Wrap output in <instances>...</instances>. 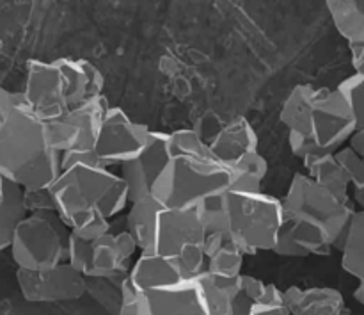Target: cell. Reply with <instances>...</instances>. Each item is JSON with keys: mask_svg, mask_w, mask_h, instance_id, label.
<instances>
[{"mask_svg": "<svg viewBox=\"0 0 364 315\" xmlns=\"http://www.w3.org/2000/svg\"><path fill=\"white\" fill-rule=\"evenodd\" d=\"M283 223L272 253L287 259L327 257L340 252L355 203L341 200L306 173H295L281 198Z\"/></svg>", "mask_w": 364, "mask_h": 315, "instance_id": "obj_1", "label": "cell"}, {"mask_svg": "<svg viewBox=\"0 0 364 315\" xmlns=\"http://www.w3.org/2000/svg\"><path fill=\"white\" fill-rule=\"evenodd\" d=\"M50 189L57 214L70 230L96 217L114 220L128 205L127 185L119 175L96 164L63 167Z\"/></svg>", "mask_w": 364, "mask_h": 315, "instance_id": "obj_5", "label": "cell"}, {"mask_svg": "<svg viewBox=\"0 0 364 315\" xmlns=\"http://www.w3.org/2000/svg\"><path fill=\"white\" fill-rule=\"evenodd\" d=\"M124 278H85V294L91 296L109 314H119L121 285Z\"/></svg>", "mask_w": 364, "mask_h": 315, "instance_id": "obj_28", "label": "cell"}, {"mask_svg": "<svg viewBox=\"0 0 364 315\" xmlns=\"http://www.w3.org/2000/svg\"><path fill=\"white\" fill-rule=\"evenodd\" d=\"M288 146H290L291 155L301 159L302 162L311 159V157L322 155V153H329V152H323L322 148H318V146L315 145V141H313L311 138H308V135L291 134V132H288Z\"/></svg>", "mask_w": 364, "mask_h": 315, "instance_id": "obj_34", "label": "cell"}, {"mask_svg": "<svg viewBox=\"0 0 364 315\" xmlns=\"http://www.w3.org/2000/svg\"><path fill=\"white\" fill-rule=\"evenodd\" d=\"M334 27L350 41H364V0H323Z\"/></svg>", "mask_w": 364, "mask_h": 315, "instance_id": "obj_23", "label": "cell"}, {"mask_svg": "<svg viewBox=\"0 0 364 315\" xmlns=\"http://www.w3.org/2000/svg\"><path fill=\"white\" fill-rule=\"evenodd\" d=\"M2 46H4V41H2V38H0V50H2Z\"/></svg>", "mask_w": 364, "mask_h": 315, "instance_id": "obj_42", "label": "cell"}, {"mask_svg": "<svg viewBox=\"0 0 364 315\" xmlns=\"http://www.w3.org/2000/svg\"><path fill=\"white\" fill-rule=\"evenodd\" d=\"M188 277H194V274H188L176 262L164 259L153 252L139 253L127 274V278L137 292L166 287V285L176 284V282L185 280Z\"/></svg>", "mask_w": 364, "mask_h": 315, "instance_id": "obj_19", "label": "cell"}, {"mask_svg": "<svg viewBox=\"0 0 364 315\" xmlns=\"http://www.w3.org/2000/svg\"><path fill=\"white\" fill-rule=\"evenodd\" d=\"M139 249L124 228L110 230L96 241H84L70 230L68 260L85 278H124Z\"/></svg>", "mask_w": 364, "mask_h": 315, "instance_id": "obj_9", "label": "cell"}, {"mask_svg": "<svg viewBox=\"0 0 364 315\" xmlns=\"http://www.w3.org/2000/svg\"><path fill=\"white\" fill-rule=\"evenodd\" d=\"M290 315H350L343 294L333 287H288L283 291Z\"/></svg>", "mask_w": 364, "mask_h": 315, "instance_id": "obj_18", "label": "cell"}, {"mask_svg": "<svg viewBox=\"0 0 364 315\" xmlns=\"http://www.w3.org/2000/svg\"><path fill=\"white\" fill-rule=\"evenodd\" d=\"M213 159L224 166H233L249 153L258 150V135L245 118L238 116L228 121L208 141Z\"/></svg>", "mask_w": 364, "mask_h": 315, "instance_id": "obj_17", "label": "cell"}, {"mask_svg": "<svg viewBox=\"0 0 364 315\" xmlns=\"http://www.w3.org/2000/svg\"><path fill=\"white\" fill-rule=\"evenodd\" d=\"M231 184L230 189L237 191H262L263 180L269 173V162L265 157L256 150L249 153L244 159L230 166Z\"/></svg>", "mask_w": 364, "mask_h": 315, "instance_id": "obj_25", "label": "cell"}, {"mask_svg": "<svg viewBox=\"0 0 364 315\" xmlns=\"http://www.w3.org/2000/svg\"><path fill=\"white\" fill-rule=\"evenodd\" d=\"M137 315H231L230 296L205 273L137 292Z\"/></svg>", "mask_w": 364, "mask_h": 315, "instance_id": "obj_7", "label": "cell"}, {"mask_svg": "<svg viewBox=\"0 0 364 315\" xmlns=\"http://www.w3.org/2000/svg\"><path fill=\"white\" fill-rule=\"evenodd\" d=\"M350 198L355 205H359L364 210V187L363 189H352Z\"/></svg>", "mask_w": 364, "mask_h": 315, "instance_id": "obj_39", "label": "cell"}, {"mask_svg": "<svg viewBox=\"0 0 364 315\" xmlns=\"http://www.w3.org/2000/svg\"><path fill=\"white\" fill-rule=\"evenodd\" d=\"M14 102H16V93L9 91L4 86H0V132L4 130V127L9 121L11 114H13Z\"/></svg>", "mask_w": 364, "mask_h": 315, "instance_id": "obj_37", "label": "cell"}, {"mask_svg": "<svg viewBox=\"0 0 364 315\" xmlns=\"http://www.w3.org/2000/svg\"><path fill=\"white\" fill-rule=\"evenodd\" d=\"M354 299L359 303V305L364 306V280L359 282L358 289L354 291Z\"/></svg>", "mask_w": 364, "mask_h": 315, "instance_id": "obj_40", "label": "cell"}, {"mask_svg": "<svg viewBox=\"0 0 364 315\" xmlns=\"http://www.w3.org/2000/svg\"><path fill=\"white\" fill-rule=\"evenodd\" d=\"M350 107L355 120V130L364 127V73H354L336 86Z\"/></svg>", "mask_w": 364, "mask_h": 315, "instance_id": "obj_30", "label": "cell"}, {"mask_svg": "<svg viewBox=\"0 0 364 315\" xmlns=\"http://www.w3.org/2000/svg\"><path fill=\"white\" fill-rule=\"evenodd\" d=\"M103 75L85 59L59 57L55 61H27V77L21 93L28 109L41 121H52L103 95Z\"/></svg>", "mask_w": 364, "mask_h": 315, "instance_id": "obj_4", "label": "cell"}, {"mask_svg": "<svg viewBox=\"0 0 364 315\" xmlns=\"http://www.w3.org/2000/svg\"><path fill=\"white\" fill-rule=\"evenodd\" d=\"M245 253L224 232H210L205 239L203 271L228 296L237 289L238 277L244 269Z\"/></svg>", "mask_w": 364, "mask_h": 315, "instance_id": "obj_16", "label": "cell"}, {"mask_svg": "<svg viewBox=\"0 0 364 315\" xmlns=\"http://www.w3.org/2000/svg\"><path fill=\"white\" fill-rule=\"evenodd\" d=\"M341 267L358 282L364 280V210L352 214L340 246Z\"/></svg>", "mask_w": 364, "mask_h": 315, "instance_id": "obj_22", "label": "cell"}, {"mask_svg": "<svg viewBox=\"0 0 364 315\" xmlns=\"http://www.w3.org/2000/svg\"><path fill=\"white\" fill-rule=\"evenodd\" d=\"M311 91L313 86L309 84L295 86L281 107L279 121L291 134L308 135V109Z\"/></svg>", "mask_w": 364, "mask_h": 315, "instance_id": "obj_24", "label": "cell"}, {"mask_svg": "<svg viewBox=\"0 0 364 315\" xmlns=\"http://www.w3.org/2000/svg\"><path fill=\"white\" fill-rule=\"evenodd\" d=\"M59 173L60 153L50 146L45 123L16 93L13 114L0 132V177L28 191L50 187Z\"/></svg>", "mask_w": 364, "mask_h": 315, "instance_id": "obj_3", "label": "cell"}, {"mask_svg": "<svg viewBox=\"0 0 364 315\" xmlns=\"http://www.w3.org/2000/svg\"><path fill=\"white\" fill-rule=\"evenodd\" d=\"M70 228L57 212L25 214L11 241V257L18 269L43 271L68 260Z\"/></svg>", "mask_w": 364, "mask_h": 315, "instance_id": "obj_8", "label": "cell"}, {"mask_svg": "<svg viewBox=\"0 0 364 315\" xmlns=\"http://www.w3.org/2000/svg\"><path fill=\"white\" fill-rule=\"evenodd\" d=\"M198 214L206 234L224 232L245 257L272 252L283 223L281 200L263 191L228 189L198 209Z\"/></svg>", "mask_w": 364, "mask_h": 315, "instance_id": "obj_2", "label": "cell"}, {"mask_svg": "<svg viewBox=\"0 0 364 315\" xmlns=\"http://www.w3.org/2000/svg\"><path fill=\"white\" fill-rule=\"evenodd\" d=\"M18 289L28 303H64L85 296V277L68 262L43 271H16Z\"/></svg>", "mask_w": 364, "mask_h": 315, "instance_id": "obj_14", "label": "cell"}, {"mask_svg": "<svg viewBox=\"0 0 364 315\" xmlns=\"http://www.w3.org/2000/svg\"><path fill=\"white\" fill-rule=\"evenodd\" d=\"M167 148H169V155L213 157L208 148V141H205L192 128H180L167 134Z\"/></svg>", "mask_w": 364, "mask_h": 315, "instance_id": "obj_29", "label": "cell"}, {"mask_svg": "<svg viewBox=\"0 0 364 315\" xmlns=\"http://www.w3.org/2000/svg\"><path fill=\"white\" fill-rule=\"evenodd\" d=\"M151 128L132 120L119 107H110L96 134L91 152L96 164L103 167H119L144 148Z\"/></svg>", "mask_w": 364, "mask_h": 315, "instance_id": "obj_13", "label": "cell"}, {"mask_svg": "<svg viewBox=\"0 0 364 315\" xmlns=\"http://www.w3.org/2000/svg\"><path fill=\"white\" fill-rule=\"evenodd\" d=\"M117 315H137V291H135L134 285L130 284L127 277H124L123 285H121V303Z\"/></svg>", "mask_w": 364, "mask_h": 315, "instance_id": "obj_36", "label": "cell"}, {"mask_svg": "<svg viewBox=\"0 0 364 315\" xmlns=\"http://www.w3.org/2000/svg\"><path fill=\"white\" fill-rule=\"evenodd\" d=\"M4 185H6V182H4V178L0 177V202H2L4 198Z\"/></svg>", "mask_w": 364, "mask_h": 315, "instance_id": "obj_41", "label": "cell"}, {"mask_svg": "<svg viewBox=\"0 0 364 315\" xmlns=\"http://www.w3.org/2000/svg\"><path fill=\"white\" fill-rule=\"evenodd\" d=\"M109 109L110 103L105 95H98L68 110L60 118L43 121L50 146L60 155L70 152H89L95 145L98 128Z\"/></svg>", "mask_w": 364, "mask_h": 315, "instance_id": "obj_12", "label": "cell"}, {"mask_svg": "<svg viewBox=\"0 0 364 315\" xmlns=\"http://www.w3.org/2000/svg\"><path fill=\"white\" fill-rule=\"evenodd\" d=\"M231 171L213 157L171 155L153 198L164 209H201L230 189Z\"/></svg>", "mask_w": 364, "mask_h": 315, "instance_id": "obj_6", "label": "cell"}, {"mask_svg": "<svg viewBox=\"0 0 364 315\" xmlns=\"http://www.w3.org/2000/svg\"><path fill=\"white\" fill-rule=\"evenodd\" d=\"M306 175L341 200H350V182L334 153H322L302 162Z\"/></svg>", "mask_w": 364, "mask_h": 315, "instance_id": "obj_21", "label": "cell"}, {"mask_svg": "<svg viewBox=\"0 0 364 315\" xmlns=\"http://www.w3.org/2000/svg\"><path fill=\"white\" fill-rule=\"evenodd\" d=\"M23 200H21V189L13 184L4 185V198L0 202V253L9 249L13 241L14 230L18 223L25 217Z\"/></svg>", "mask_w": 364, "mask_h": 315, "instance_id": "obj_26", "label": "cell"}, {"mask_svg": "<svg viewBox=\"0 0 364 315\" xmlns=\"http://www.w3.org/2000/svg\"><path fill=\"white\" fill-rule=\"evenodd\" d=\"M247 315H290L284 303V294L277 285L267 284V292L262 301L255 303Z\"/></svg>", "mask_w": 364, "mask_h": 315, "instance_id": "obj_32", "label": "cell"}, {"mask_svg": "<svg viewBox=\"0 0 364 315\" xmlns=\"http://www.w3.org/2000/svg\"><path fill=\"white\" fill-rule=\"evenodd\" d=\"M206 230L198 210L162 209L156 221L153 253L173 260L188 274L203 271Z\"/></svg>", "mask_w": 364, "mask_h": 315, "instance_id": "obj_10", "label": "cell"}, {"mask_svg": "<svg viewBox=\"0 0 364 315\" xmlns=\"http://www.w3.org/2000/svg\"><path fill=\"white\" fill-rule=\"evenodd\" d=\"M127 216H124V230L134 237L139 253L153 252L156 234V221L160 210L164 209L153 196L128 203Z\"/></svg>", "mask_w": 364, "mask_h": 315, "instance_id": "obj_20", "label": "cell"}, {"mask_svg": "<svg viewBox=\"0 0 364 315\" xmlns=\"http://www.w3.org/2000/svg\"><path fill=\"white\" fill-rule=\"evenodd\" d=\"M336 159L340 160L341 167L347 173L348 182H350L352 189H363L364 187V159L361 155L354 152L348 145L341 146L340 150L334 152Z\"/></svg>", "mask_w": 364, "mask_h": 315, "instance_id": "obj_31", "label": "cell"}, {"mask_svg": "<svg viewBox=\"0 0 364 315\" xmlns=\"http://www.w3.org/2000/svg\"><path fill=\"white\" fill-rule=\"evenodd\" d=\"M167 132L153 130L146 141L144 148L119 166V177L127 185L128 203L153 196L156 182L169 162Z\"/></svg>", "mask_w": 364, "mask_h": 315, "instance_id": "obj_15", "label": "cell"}, {"mask_svg": "<svg viewBox=\"0 0 364 315\" xmlns=\"http://www.w3.org/2000/svg\"><path fill=\"white\" fill-rule=\"evenodd\" d=\"M348 48H350L354 71L355 73H364V41H350Z\"/></svg>", "mask_w": 364, "mask_h": 315, "instance_id": "obj_38", "label": "cell"}, {"mask_svg": "<svg viewBox=\"0 0 364 315\" xmlns=\"http://www.w3.org/2000/svg\"><path fill=\"white\" fill-rule=\"evenodd\" d=\"M21 200H23V207L27 214L57 212L55 200H53L52 189L50 187L21 191Z\"/></svg>", "mask_w": 364, "mask_h": 315, "instance_id": "obj_33", "label": "cell"}, {"mask_svg": "<svg viewBox=\"0 0 364 315\" xmlns=\"http://www.w3.org/2000/svg\"><path fill=\"white\" fill-rule=\"evenodd\" d=\"M267 292V284L259 278L242 273L238 277L237 289L230 296L231 315H247L255 303L262 301Z\"/></svg>", "mask_w": 364, "mask_h": 315, "instance_id": "obj_27", "label": "cell"}, {"mask_svg": "<svg viewBox=\"0 0 364 315\" xmlns=\"http://www.w3.org/2000/svg\"><path fill=\"white\" fill-rule=\"evenodd\" d=\"M112 230V220H105V217H96V220L89 221L87 224H84V227L80 228H73V234L78 235L80 239H84V241H96V239H100L102 235H105L107 232Z\"/></svg>", "mask_w": 364, "mask_h": 315, "instance_id": "obj_35", "label": "cell"}, {"mask_svg": "<svg viewBox=\"0 0 364 315\" xmlns=\"http://www.w3.org/2000/svg\"><path fill=\"white\" fill-rule=\"evenodd\" d=\"M355 132V120L338 88H315L309 96L308 135L323 152L334 153Z\"/></svg>", "mask_w": 364, "mask_h": 315, "instance_id": "obj_11", "label": "cell"}]
</instances>
